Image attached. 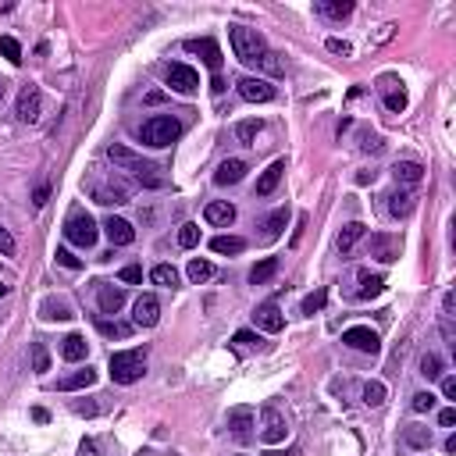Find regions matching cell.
Masks as SVG:
<instances>
[{"label":"cell","mask_w":456,"mask_h":456,"mask_svg":"<svg viewBox=\"0 0 456 456\" xmlns=\"http://www.w3.org/2000/svg\"><path fill=\"white\" fill-rule=\"evenodd\" d=\"M364 403L367 406H382L385 403V385L382 382H367L364 385Z\"/></svg>","instance_id":"41"},{"label":"cell","mask_w":456,"mask_h":456,"mask_svg":"<svg viewBox=\"0 0 456 456\" xmlns=\"http://www.w3.org/2000/svg\"><path fill=\"white\" fill-rule=\"evenodd\" d=\"M253 321H257V328H264V331H282L285 328V318H282V310H278V303H260L257 310H253Z\"/></svg>","instance_id":"14"},{"label":"cell","mask_w":456,"mask_h":456,"mask_svg":"<svg viewBox=\"0 0 456 456\" xmlns=\"http://www.w3.org/2000/svg\"><path fill=\"white\" fill-rule=\"evenodd\" d=\"M200 242V228L189 221V225H182L178 228V246H182V250H193V246Z\"/></svg>","instance_id":"43"},{"label":"cell","mask_w":456,"mask_h":456,"mask_svg":"<svg viewBox=\"0 0 456 456\" xmlns=\"http://www.w3.org/2000/svg\"><path fill=\"white\" fill-rule=\"evenodd\" d=\"M54 257H57V264H61V267H68V271H79V267H82V260H79L75 253H68V250H57Z\"/></svg>","instance_id":"46"},{"label":"cell","mask_w":456,"mask_h":456,"mask_svg":"<svg viewBox=\"0 0 456 456\" xmlns=\"http://www.w3.org/2000/svg\"><path fill=\"white\" fill-rule=\"evenodd\" d=\"M47 196H50V189H47V185H39V189H36V200H32V203H36V207H43V203H47Z\"/></svg>","instance_id":"55"},{"label":"cell","mask_w":456,"mask_h":456,"mask_svg":"<svg viewBox=\"0 0 456 456\" xmlns=\"http://www.w3.org/2000/svg\"><path fill=\"white\" fill-rule=\"evenodd\" d=\"M121 282H129V285L143 282V267H139V264H129V267H121Z\"/></svg>","instance_id":"49"},{"label":"cell","mask_w":456,"mask_h":456,"mask_svg":"<svg viewBox=\"0 0 456 456\" xmlns=\"http://www.w3.org/2000/svg\"><path fill=\"white\" fill-rule=\"evenodd\" d=\"M382 289H385V278L382 275H367V271H360V300H375V296H382Z\"/></svg>","instance_id":"31"},{"label":"cell","mask_w":456,"mask_h":456,"mask_svg":"<svg viewBox=\"0 0 456 456\" xmlns=\"http://www.w3.org/2000/svg\"><path fill=\"white\" fill-rule=\"evenodd\" d=\"M413 410H417V413H428L431 406H435V396H431V392H417V396H413V403H410Z\"/></svg>","instance_id":"47"},{"label":"cell","mask_w":456,"mask_h":456,"mask_svg":"<svg viewBox=\"0 0 456 456\" xmlns=\"http://www.w3.org/2000/svg\"><path fill=\"white\" fill-rule=\"evenodd\" d=\"M392 178H396L400 185H417L424 178V168L417 160H396L392 164Z\"/></svg>","instance_id":"19"},{"label":"cell","mask_w":456,"mask_h":456,"mask_svg":"<svg viewBox=\"0 0 456 456\" xmlns=\"http://www.w3.org/2000/svg\"><path fill=\"white\" fill-rule=\"evenodd\" d=\"M72 410L79 413V417H93V413H96V403H75Z\"/></svg>","instance_id":"54"},{"label":"cell","mask_w":456,"mask_h":456,"mask_svg":"<svg viewBox=\"0 0 456 456\" xmlns=\"http://www.w3.org/2000/svg\"><path fill=\"white\" fill-rule=\"evenodd\" d=\"M4 296H8V285H4V282H0V300H4Z\"/></svg>","instance_id":"57"},{"label":"cell","mask_w":456,"mask_h":456,"mask_svg":"<svg viewBox=\"0 0 456 456\" xmlns=\"http://www.w3.org/2000/svg\"><path fill=\"white\" fill-rule=\"evenodd\" d=\"M239 96L250 100V103H267V100H275V86H271L267 79L242 75V79H239Z\"/></svg>","instance_id":"10"},{"label":"cell","mask_w":456,"mask_h":456,"mask_svg":"<svg viewBox=\"0 0 456 456\" xmlns=\"http://www.w3.org/2000/svg\"><path fill=\"white\" fill-rule=\"evenodd\" d=\"M132 321L139 324V328H154L157 321H160V303H157V296H139L136 300V314H132Z\"/></svg>","instance_id":"13"},{"label":"cell","mask_w":456,"mask_h":456,"mask_svg":"<svg viewBox=\"0 0 456 456\" xmlns=\"http://www.w3.org/2000/svg\"><path fill=\"white\" fill-rule=\"evenodd\" d=\"M331 54H342V57H349V54H353V47H349L346 43V39H328V43H324Z\"/></svg>","instance_id":"50"},{"label":"cell","mask_w":456,"mask_h":456,"mask_svg":"<svg viewBox=\"0 0 456 456\" xmlns=\"http://www.w3.org/2000/svg\"><path fill=\"white\" fill-rule=\"evenodd\" d=\"M185 50L196 54V57H200L211 72H218V68H221V47L214 43V39H189V43H185Z\"/></svg>","instance_id":"12"},{"label":"cell","mask_w":456,"mask_h":456,"mask_svg":"<svg viewBox=\"0 0 456 456\" xmlns=\"http://www.w3.org/2000/svg\"><path fill=\"white\" fill-rule=\"evenodd\" d=\"M29 357H32V371H36V375H43V371H50V353H47V346H43V342H32Z\"/></svg>","instance_id":"35"},{"label":"cell","mask_w":456,"mask_h":456,"mask_svg":"<svg viewBox=\"0 0 456 456\" xmlns=\"http://www.w3.org/2000/svg\"><path fill=\"white\" fill-rule=\"evenodd\" d=\"M103 232H107V239H111L114 246H129V242L136 239V228H132L125 218H107V221H103Z\"/></svg>","instance_id":"15"},{"label":"cell","mask_w":456,"mask_h":456,"mask_svg":"<svg viewBox=\"0 0 456 456\" xmlns=\"http://www.w3.org/2000/svg\"><path fill=\"white\" fill-rule=\"evenodd\" d=\"M403 446H406V449H428V446H431V431L421 428V424H410V428L403 431Z\"/></svg>","instance_id":"28"},{"label":"cell","mask_w":456,"mask_h":456,"mask_svg":"<svg viewBox=\"0 0 456 456\" xmlns=\"http://www.w3.org/2000/svg\"><path fill=\"white\" fill-rule=\"evenodd\" d=\"M232 346L236 349H246V353H250V349H260V335H257V331H236V335H232Z\"/></svg>","instance_id":"39"},{"label":"cell","mask_w":456,"mask_h":456,"mask_svg":"<svg viewBox=\"0 0 456 456\" xmlns=\"http://www.w3.org/2000/svg\"><path fill=\"white\" fill-rule=\"evenodd\" d=\"M96 300H100V310H103V314H118V310L125 307V289H114V285H100Z\"/></svg>","instance_id":"21"},{"label":"cell","mask_w":456,"mask_h":456,"mask_svg":"<svg viewBox=\"0 0 456 456\" xmlns=\"http://www.w3.org/2000/svg\"><path fill=\"white\" fill-rule=\"evenodd\" d=\"M86 353H90V342L86 339H82V335H68L65 342H61V357H65V360H86Z\"/></svg>","instance_id":"27"},{"label":"cell","mask_w":456,"mask_h":456,"mask_svg":"<svg viewBox=\"0 0 456 456\" xmlns=\"http://www.w3.org/2000/svg\"><path fill=\"white\" fill-rule=\"evenodd\" d=\"M107 157L114 160V168L132 172L143 189H164V185H168V175L160 172V164H154V160H147V157H139L136 150L121 147V143H111V147H107Z\"/></svg>","instance_id":"1"},{"label":"cell","mask_w":456,"mask_h":456,"mask_svg":"<svg viewBox=\"0 0 456 456\" xmlns=\"http://www.w3.org/2000/svg\"><path fill=\"white\" fill-rule=\"evenodd\" d=\"M182 136V121L175 114H157L150 121H143V129H139V139L147 143V147H172V143Z\"/></svg>","instance_id":"3"},{"label":"cell","mask_w":456,"mask_h":456,"mask_svg":"<svg viewBox=\"0 0 456 456\" xmlns=\"http://www.w3.org/2000/svg\"><path fill=\"white\" fill-rule=\"evenodd\" d=\"M364 232H367V228H364L360 221H349V225H342V232H339V239H335L339 253H349V250H353V246L364 239Z\"/></svg>","instance_id":"24"},{"label":"cell","mask_w":456,"mask_h":456,"mask_svg":"<svg viewBox=\"0 0 456 456\" xmlns=\"http://www.w3.org/2000/svg\"><path fill=\"white\" fill-rule=\"evenodd\" d=\"M324 300H328V293H324V289H314V293H310V296H307V300L300 303V310H303L307 318H314L318 310L324 307Z\"/></svg>","instance_id":"38"},{"label":"cell","mask_w":456,"mask_h":456,"mask_svg":"<svg viewBox=\"0 0 456 456\" xmlns=\"http://www.w3.org/2000/svg\"><path fill=\"white\" fill-rule=\"evenodd\" d=\"M260 129H264L260 121H257V118H250V121H239V125H236V136H239V143H253Z\"/></svg>","instance_id":"42"},{"label":"cell","mask_w":456,"mask_h":456,"mask_svg":"<svg viewBox=\"0 0 456 456\" xmlns=\"http://www.w3.org/2000/svg\"><path fill=\"white\" fill-rule=\"evenodd\" d=\"M421 378H428V382H439L442 378V357L439 353H424L421 357Z\"/></svg>","instance_id":"33"},{"label":"cell","mask_w":456,"mask_h":456,"mask_svg":"<svg viewBox=\"0 0 456 456\" xmlns=\"http://www.w3.org/2000/svg\"><path fill=\"white\" fill-rule=\"evenodd\" d=\"M93 200L103 203V207H111V203H129V189L121 182L114 185H93Z\"/></svg>","instance_id":"20"},{"label":"cell","mask_w":456,"mask_h":456,"mask_svg":"<svg viewBox=\"0 0 456 456\" xmlns=\"http://www.w3.org/2000/svg\"><path fill=\"white\" fill-rule=\"evenodd\" d=\"M442 396H446V400H456V378H453V375L442 378Z\"/></svg>","instance_id":"53"},{"label":"cell","mask_w":456,"mask_h":456,"mask_svg":"<svg viewBox=\"0 0 456 456\" xmlns=\"http://www.w3.org/2000/svg\"><path fill=\"white\" fill-rule=\"evenodd\" d=\"M164 82H168L175 93H182V96H193V93L200 90V75H196L189 65H168V72H164Z\"/></svg>","instance_id":"8"},{"label":"cell","mask_w":456,"mask_h":456,"mask_svg":"<svg viewBox=\"0 0 456 456\" xmlns=\"http://www.w3.org/2000/svg\"><path fill=\"white\" fill-rule=\"evenodd\" d=\"M403 253V239L396 232H375L371 236V257L382 260V264H392V260H400Z\"/></svg>","instance_id":"7"},{"label":"cell","mask_w":456,"mask_h":456,"mask_svg":"<svg viewBox=\"0 0 456 456\" xmlns=\"http://www.w3.org/2000/svg\"><path fill=\"white\" fill-rule=\"evenodd\" d=\"M253 417H257L253 406H232L228 410V431H232L239 442H246L250 439V428H253Z\"/></svg>","instance_id":"11"},{"label":"cell","mask_w":456,"mask_h":456,"mask_svg":"<svg viewBox=\"0 0 456 456\" xmlns=\"http://www.w3.org/2000/svg\"><path fill=\"white\" fill-rule=\"evenodd\" d=\"M0 54H4L11 65H22V43L14 36H0Z\"/></svg>","instance_id":"36"},{"label":"cell","mask_w":456,"mask_h":456,"mask_svg":"<svg viewBox=\"0 0 456 456\" xmlns=\"http://www.w3.org/2000/svg\"><path fill=\"white\" fill-rule=\"evenodd\" d=\"M100 331H103V335H114V339H125L129 335V324H118V321H100Z\"/></svg>","instance_id":"45"},{"label":"cell","mask_w":456,"mask_h":456,"mask_svg":"<svg viewBox=\"0 0 456 456\" xmlns=\"http://www.w3.org/2000/svg\"><path fill=\"white\" fill-rule=\"evenodd\" d=\"M342 342H346L349 349H357V353H378V349H382L378 331H371V328H364V324L346 328V331H342Z\"/></svg>","instance_id":"9"},{"label":"cell","mask_w":456,"mask_h":456,"mask_svg":"<svg viewBox=\"0 0 456 456\" xmlns=\"http://www.w3.org/2000/svg\"><path fill=\"white\" fill-rule=\"evenodd\" d=\"M214 275V264L211 260H200V257H193L189 260V278L200 285V282H207V278H211Z\"/></svg>","instance_id":"37"},{"label":"cell","mask_w":456,"mask_h":456,"mask_svg":"<svg viewBox=\"0 0 456 456\" xmlns=\"http://www.w3.org/2000/svg\"><path fill=\"white\" fill-rule=\"evenodd\" d=\"M439 424H442V428H453V424H456V410H453V406H446V410L439 413Z\"/></svg>","instance_id":"52"},{"label":"cell","mask_w":456,"mask_h":456,"mask_svg":"<svg viewBox=\"0 0 456 456\" xmlns=\"http://www.w3.org/2000/svg\"><path fill=\"white\" fill-rule=\"evenodd\" d=\"M278 271V257H264L260 264H253V271H250V282L253 285H264V282H271Z\"/></svg>","instance_id":"30"},{"label":"cell","mask_w":456,"mask_h":456,"mask_svg":"<svg viewBox=\"0 0 456 456\" xmlns=\"http://www.w3.org/2000/svg\"><path fill=\"white\" fill-rule=\"evenodd\" d=\"M300 449H289V453H267V456H296Z\"/></svg>","instance_id":"56"},{"label":"cell","mask_w":456,"mask_h":456,"mask_svg":"<svg viewBox=\"0 0 456 456\" xmlns=\"http://www.w3.org/2000/svg\"><path fill=\"white\" fill-rule=\"evenodd\" d=\"M150 278H154L157 285H164V289H175V285H178V271H175L172 264H157L154 271H150Z\"/></svg>","instance_id":"34"},{"label":"cell","mask_w":456,"mask_h":456,"mask_svg":"<svg viewBox=\"0 0 456 456\" xmlns=\"http://www.w3.org/2000/svg\"><path fill=\"white\" fill-rule=\"evenodd\" d=\"M285 221H289V214H285V211H275L271 218L264 221V236H267V239H278L282 228H285Z\"/></svg>","instance_id":"40"},{"label":"cell","mask_w":456,"mask_h":456,"mask_svg":"<svg viewBox=\"0 0 456 456\" xmlns=\"http://www.w3.org/2000/svg\"><path fill=\"white\" fill-rule=\"evenodd\" d=\"M385 107H388L392 114L406 111V93H403V90H388V93H385Z\"/></svg>","instance_id":"44"},{"label":"cell","mask_w":456,"mask_h":456,"mask_svg":"<svg viewBox=\"0 0 456 456\" xmlns=\"http://www.w3.org/2000/svg\"><path fill=\"white\" fill-rule=\"evenodd\" d=\"M0 96H4V86H0Z\"/></svg>","instance_id":"58"},{"label":"cell","mask_w":456,"mask_h":456,"mask_svg":"<svg viewBox=\"0 0 456 456\" xmlns=\"http://www.w3.org/2000/svg\"><path fill=\"white\" fill-rule=\"evenodd\" d=\"M0 253H4V257H14V236L8 232L4 225H0Z\"/></svg>","instance_id":"48"},{"label":"cell","mask_w":456,"mask_h":456,"mask_svg":"<svg viewBox=\"0 0 456 456\" xmlns=\"http://www.w3.org/2000/svg\"><path fill=\"white\" fill-rule=\"evenodd\" d=\"M65 236H68V242H75V246H82V250H90V246L96 242V221L90 218V214H82V211H75L68 221H65Z\"/></svg>","instance_id":"6"},{"label":"cell","mask_w":456,"mask_h":456,"mask_svg":"<svg viewBox=\"0 0 456 456\" xmlns=\"http://www.w3.org/2000/svg\"><path fill=\"white\" fill-rule=\"evenodd\" d=\"M228 39H232V50L236 57L242 61V65H250V68H260L264 65V57L271 54L264 43V36L257 29H246V25H228Z\"/></svg>","instance_id":"2"},{"label":"cell","mask_w":456,"mask_h":456,"mask_svg":"<svg viewBox=\"0 0 456 456\" xmlns=\"http://www.w3.org/2000/svg\"><path fill=\"white\" fill-rule=\"evenodd\" d=\"M413 211V193H406V189H396L388 196V214L392 218H406Z\"/></svg>","instance_id":"29"},{"label":"cell","mask_w":456,"mask_h":456,"mask_svg":"<svg viewBox=\"0 0 456 456\" xmlns=\"http://www.w3.org/2000/svg\"><path fill=\"white\" fill-rule=\"evenodd\" d=\"M203 218L211 221V225H218V228H228V225L236 221V207L225 203V200H214V203L203 207Z\"/></svg>","instance_id":"17"},{"label":"cell","mask_w":456,"mask_h":456,"mask_svg":"<svg viewBox=\"0 0 456 456\" xmlns=\"http://www.w3.org/2000/svg\"><path fill=\"white\" fill-rule=\"evenodd\" d=\"M18 118L22 121H39V90L36 86H25L22 93H18Z\"/></svg>","instance_id":"16"},{"label":"cell","mask_w":456,"mask_h":456,"mask_svg":"<svg viewBox=\"0 0 456 456\" xmlns=\"http://www.w3.org/2000/svg\"><path fill=\"white\" fill-rule=\"evenodd\" d=\"M285 435H289L285 413H282L275 403H267V406L260 410V442H264V446H275V442H285Z\"/></svg>","instance_id":"5"},{"label":"cell","mask_w":456,"mask_h":456,"mask_svg":"<svg viewBox=\"0 0 456 456\" xmlns=\"http://www.w3.org/2000/svg\"><path fill=\"white\" fill-rule=\"evenodd\" d=\"M242 175H246V160L228 157V160H221V168L214 172V182H218V185H236Z\"/></svg>","instance_id":"18"},{"label":"cell","mask_w":456,"mask_h":456,"mask_svg":"<svg viewBox=\"0 0 456 456\" xmlns=\"http://www.w3.org/2000/svg\"><path fill=\"white\" fill-rule=\"evenodd\" d=\"M43 318H47V321H68V318H75V310L68 307V300L47 296V300H43Z\"/></svg>","instance_id":"26"},{"label":"cell","mask_w":456,"mask_h":456,"mask_svg":"<svg viewBox=\"0 0 456 456\" xmlns=\"http://www.w3.org/2000/svg\"><path fill=\"white\" fill-rule=\"evenodd\" d=\"M211 250L214 253H242L246 242L239 236H218V239H211Z\"/></svg>","instance_id":"32"},{"label":"cell","mask_w":456,"mask_h":456,"mask_svg":"<svg viewBox=\"0 0 456 456\" xmlns=\"http://www.w3.org/2000/svg\"><path fill=\"white\" fill-rule=\"evenodd\" d=\"M360 150H364V154H378V150H382V139H378V136H364Z\"/></svg>","instance_id":"51"},{"label":"cell","mask_w":456,"mask_h":456,"mask_svg":"<svg viewBox=\"0 0 456 456\" xmlns=\"http://www.w3.org/2000/svg\"><path fill=\"white\" fill-rule=\"evenodd\" d=\"M90 385H96V371H93V367H86V371H72V375H65V378L57 382V388H61V392L90 388Z\"/></svg>","instance_id":"22"},{"label":"cell","mask_w":456,"mask_h":456,"mask_svg":"<svg viewBox=\"0 0 456 456\" xmlns=\"http://www.w3.org/2000/svg\"><path fill=\"white\" fill-rule=\"evenodd\" d=\"M107 371H111V378H114L118 385H132V382H139L143 375H147V353H143V349H125V353H111Z\"/></svg>","instance_id":"4"},{"label":"cell","mask_w":456,"mask_h":456,"mask_svg":"<svg viewBox=\"0 0 456 456\" xmlns=\"http://www.w3.org/2000/svg\"><path fill=\"white\" fill-rule=\"evenodd\" d=\"M282 175H285V160H275L271 168H267V172L257 178V196H271L275 185L282 182Z\"/></svg>","instance_id":"23"},{"label":"cell","mask_w":456,"mask_h":456,"mask_svg":"<svg viewBox=\"0 0 456 456\" xmlns=\"http://www.w3.org/2000/svg\"><path fill=\"white\" fill-rule=\"evenodd\" d=\"M318 11H321L324 18H331V22H342V18L353 14V0H321Z\"/></svg>","instance_id":"25"}]
</instances>
